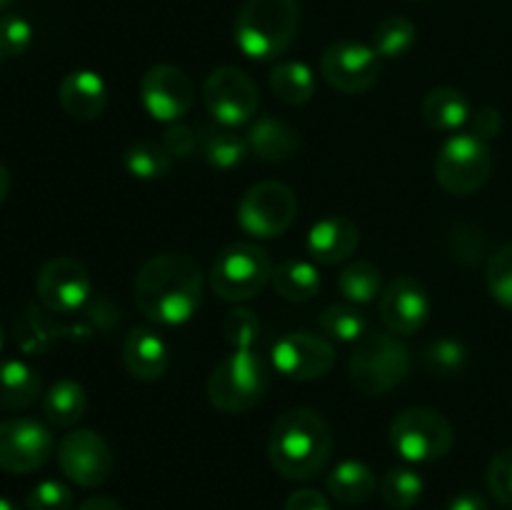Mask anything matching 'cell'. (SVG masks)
<instances>
[{"instance_id": "1", "label": "cell", "mask_w": 512, "mask_h": 510, "mask_svg": "<svg viewBox=\"0 0 512 510\" xmlns=\"http://www.w3.org/2000/svg\"><path fill=\"white\" fill-rule=\"evenodd\" d=\"M203 283V268L190 255H153L135 275V303L155 323L183 325L198 313Z\"/></svg>"}, {"instance_id": "2", "label": "cell", "mask_w": 512, "mask_h": 510, "mask_svg": "<svg viewBox=\"0 0 512 510\" xmlns=\"http://www.w3.org/2000/svg\"><path fill=\"white\" fill-rule=\"evenodd\" d=\"M333 453V430L313 408H290L273 423L268 435V458L288 480H310L328 465Z\"/></svg>"}, {"instance_id": "3", "label": "cell", "mask_w": 512, "mask_h": 510, "mask_svg": "<svg viewBox=\"0 0 512 510\" xmlns=\"http://www.w3.org/2000/svg\"><path fill=\"white\" fill-rule=\"evenodd\" d=\"M298 0H245L235 18V45L253 60H273L300 30Z\"/></svg>"}, {"instance_id": "4", "label": "cell", "mask_w": 512, "mask_h": 510, "mask_svg": "<svg viewBox=\"0 0 512 510\" xmlns=\"http://www.w3.org/2000/svg\"><path fill=\"white\" fill-rule=\"evenodd\" d=\"M270 368L253 348L233 350L210 373L205 393L213 408L223 413H245L268 395Z\"/></svg>"}, {"instance_id": "5", "label": "cell", "mask_w": 512, "mask_h": 510, "mask_svg": "<svg viewBox=\"0 0 512 510\" xmlns=\"http://www.w3.org/2000/svg\"><path fill=\"white\" fill-rule=\"evenodd\" d=\"M413 358L395 333H368L355 343L348 363L350 383L363 395H385L408 380Z\"/></svg>"}, {"instance_id": "6", "label": "cell", "mask_w": 512, "mask_h": 510, "mask_svg": "<svg viewBox=\"0 0 512 510\" xmlns=\"http://www.w3.org/2000/svg\"><path fill=\"white\" fill-rule=\"evenodd\" d=\"M273 280V263L258 243H233L215 258L210 268V288L220 300L243 303L263 293Z\"/></svg>"}, {"instance_id": "7", "label": "cell", "mask_w": 512, "mask_h": 510, "mask_svg": "<svg viewBox=\"0 0 512 510\" xmlns=\"http://www.w3.org/2000/svg\"><path fill=\"white\" fill-rule=\"evenodd\" d=\"M493 173V153L488 143L473 133H453L435 158V180L450 195H473Z\"/></svg>"}, {"instance_id": "8", "label": "cell", "mask_w": 512, "mask_h": 510, "mask_svg": "<svg viewBox=\"0 0 512 510\" xmlns=\"http://www.w3.org/2000/svg\"><path fill=\"white\" fill-rule=\"evenodd\" d=\"M390 445L408 463H435L453 448L448 418L433 408H405L390 423Z\"/></svg>"}, {"instance_id": "9", "label": "cell", "mask_w": 512, "mask_h": 510, "mask_svg": "<svg viewBox=\"0 0 512 510\" xmlns=\"http://www.w3.org/2000/svg\"><path fill=\"white\" fill-rule=\"evenodd\" d=\"M298 198L278 180H263L245 190L238 203V223L253 238H278L293 225Z\"/></svg>"}, {"instance_id": "10", "label": "cell", "mask_w": 512, "mask_h": 510, "mask_svg": "<svg viewBox=\"0 0 512 510\" xmlns=\"http://www.w3.org/2000/svg\"><path fill=\"white\" fill-rule=\"evenodd\" d=\"M203 103L220 125L238 128V125L253 123L260 105V93L255 80L245 70L223 65L205 78Z\"/></svg>"}, {"instance_id": "11", "label": "cell", "mask_w": 512, "mask_h": 510, "mask_svg": "<svg viewBox=\"0 0 512 510\" xmlns=\"http://www.w3.org/2000/svg\"><path fill=\"white\" fill-rule=\"evenodd\" d=\"M58 465L70 483L98 488L113 475L115 458L108 440L90 428L70 430L58 443Z\"/></svg>"}, {"instance_id": "12", "label": "cell", "mask_w": 512, "mask_h": 510, "mask_svg": "<svg viewBox=\"0 0 512 510\" xmlns=\"http://www.w3.org/2000/svg\"><path fill=\"white\" fill-rule=\"evenodd\" d=\"M90 273L80 260L58 255L43 263L35 278V293H38L40 305L53 315H75L88 303Z\"/></svg>"}, {"instance_id": "13", "label": "cell", "mask_w": 512, "mask_h": 510, "mask_svg": "<svg viewBox=\"0 0 512 510\" xmlns=\"http://www.w3.org/2000/svg\"><path fill=\"white\" fill-rule=\"evenodd\" d=\"M53 448V433L40 420H0V470H5V473H35L48 463Z\"/></svg>"}, {"instance_id": "14", "label": "cell", "mask_w": 512, "mask_h": 510, "mask_svg": "<svg viewBox=\"0 0 512 510\" xmlns=\"http://www.w3.org/2000/svg\"><path fill=\"white\" fill-rule=\"evenodd\" d=\"M320 75L330 88L340 90V93H365L380 78V55L365 43L338 40L325 48L323 58H320Z\"/></svg>"}, {"instance_id": "15", "label": "cell", "mask_w": 512, "mask_h": 510, "mask_svg": "<svg viewBox=\"0 0 512 510\" xmlns=\"http://www.w3.org/2000/svg\"><path fill=\"white\" fill-rule=\"evenodd\" d=\"M270 363L288 380H318L335 365V348L320 335L288 333L273 343Z\"/></svg>"}, {"instance_id": "16", "label": "cell", "mask_w": 512, "mask_h": 510, "mask_svg": "<svg viewBox=\"0 0 512 510\" xmlns=\"http://www.w3.org/2000/svg\"><path fill=\"white\" fill-rule=\"evenodd\" d=\"M140 100L155 120L178 123L193 105L195 90L185 70L160 63L145 70L140 78Z\"/></svg>"}, {"instance_id": "17", "label": "cell", "mask_w": 512, "mask_h": 510, "mask_svg": "<svg viewBox=\"0 0 512 510\" xmlns=\"http://www.w3.org/2000/svg\"><path fill=\"white\" fill-rule=\"evenodd\" d=\"M430 315V298L425 285L413 275H398L380 295V320L395 335H413Z\"/></svg>"}, {"instance_id": "18", "label": "cell", "mask_w": 512, "mask_h": 510, "mask_svg": "<svg viewBox=\"0 0 512 510\" xmlns=\"http://www.w3.org/2000/svg\"><path fill=\"white\" fill-rule=\"evenodd\" d=\"M358 243V225L345 218V215H328V218L318 220L308 230V238H305V248H308L310 258L323 265H338L348 260L358 248Z\"/></svg>"}, {"instance_id": "19", "label": "cell", "mask_w": 512, "mask_h": 510, "mask_svg": "<svg viewBox=\"0 0 512 510\" xmlns=\"http://www.w3.org/2000/svg\"><path fill=\"white\" fill-rule=\"evenodd\" d=\"M58 100L70 118L95 120L108 105V88L93 70H73L60 80Z\"/></svg>"}, {"instance_id": "20", "label": "cell", "mask_w": 512, "mask_h": 510, "mask_svg": "<svg viewBox=\"0 0 512 510\" xmlns=\"http://www.w3.org/2000/svg\"><path fill=\"white\" fill-rule=\"evenodd\" d=\"M123 363L133 378L150 383L168 373L170 350L158 333L148 328H135L123 343Z\"/></svg>"}, {"instance_id": "21", "label": "cell", "mask_w": 512, "mask_h": 510, "mask_svg": "<svg viewBox=\"0 0 512 510\" xmlns=\"http://www.w3.org/2000/svg\"><path fill=\"white\" fill-rule=\"evenodd\" d=\"M248 148L263 163H283L300 150V133L275 115H260L248 128Z\"/></svg>"}, {"instance_id": "22", "label": "cell", "mask_w": 512, "mask_h": 510, "mask_svg": "<svg viewBox=\"0 0 512 510\" xmlns=\"http://www.w3.org/2000/svg\"><path fill=\"white\" fill-rule=\"evenodd\" d=\"M325 488L338 503L363 505L375 495L378 480L363 460H340L325 478Z\"/></svg>"}, {"instance_id": "23", "label": "cell", "mask_w": 512, "mask_h": 510, "mask_svg": "<svg viewBox=\"0 0 512 510\" xmlns=\"http://www.w3.org/2000/svg\"><path fill=\"white\" fill-rule=\"evenodd\" d=\"M43 383L25 360H0V410H23L38 400Z\"/></svg>"}, {"instance_id": "24", "label": "cell", "mask_w": 512, "mask_h": 510, "mask_svg": "<svg viewBox=\"0 0 512 510\" xmlns=\"http://www.w3.org/2000/svg\"><path fill=\"white\" fill-rule=\"evenodd\" d=\"M88 413V393L73 378H63L43 395V415L53 428H73Z\"/></svg>"}, {"instance_id": "25", "label": "cell", "mask_w": 512, "mask_h": 510, "mask_svg": "<svg viewBox=\"0 0 512 510\" xmlns=\"http://www.w3.org/2000/svg\"><path fill=\"white\" fill-rule=\"evenodd\" d=\"M423 120L438 133H458L473 115L470 100L458 88H435L423 98Z\"/></svg>"}, {"instance_id": "26", "label": "cell", "mask_w": 512, "mask_h": 510, "mask_svg": "<svg viewBox=\"0 0 512 510\" xmlns=\"http://www.w3.org/2000/svg\"><path fill=\"white\" fill-rule=\"evenodd\" d=\"M273 288L275 293L290 303H305L313 300L320 290V273L310 260L288 258L273 268Z\"/></svg>"}, {"instance_id": "27", "label": "cell", "mask_w": 512, "mask_h": 510, "mask_svg": "<svg viewBox=\"0 0 512 510\" xmlns=\"http://www.w3.org/2000/svg\"><path fill=\"white\" fill-rule=\"evenodd\" d=\"M198 138L205 160L218 170L235 168L250 153L248 138L238 135L228 125H208V128H203V135H198Z\"/></svg>"}, {"instance_id": "28", "label": "cell", "mask_w": 512, "mask_h": 510, "mask_svg": "<svg viewBox=\"0 0 512 510\" xmlns=\"http://www.w3.org/2000/svg\"><path fill=\"white\" fill-rule=\"evenodd\" d=\"M270 88L285 105H305L315 95V75L305 63L283 60L270 70Z\"/></svg>"}, {"instance_id": "29", "label": "cell", "mask_w": 512, "mask_h": 510, "mask_svg": "<svg viewBox=\"0 0 512 510\" xmlns=\"http://www.w3.org/2000/svg\"><path fill=\"white\" fill-rule=\"evenodd\" d=\"M65 333L45 310L28 305L15 320V340H18L23 353H43L45 348L55 343Z\"/></svg>"}, {"instance_id": "30", "label": "cell", "mask_w": 512, "mask_h": 510, "mask_svg": "<svg viewBox=\"0 0 512 510\" xmlns=\"http://www.w3.org/2000/svg\"><path fill=\"white\" fill-rule=\"evenodd\" d=\"M383 288V273L370 260H353L338 275V290L348 303L365 305L373 303Z\"/></svg>"}, {"instance_id": "31", "label": "cell", "mask_w": 512, "mask_h": 510, "mask_svg": "<svg viewBox=\"0 0 512 510\" xmlns=\"http://www.w3.org/2000/svg\"><path fill=\"white\" fill-rule=\"evenodd\" d=\"M123 165L133 178L160 180L173 168V155L158 140H138L125 150Z\"/></svg>"}, {"instance_id": "32", "label": "cell", "mask_w": 512, "mask_h": 510, "mask_svg": "<svg viewBox=\"0 0 512 510\" xmlns=\"http://www.w3.org/2000/svg\"><path fill=\"white\" fill-rule=\"evenodd\" d=\"M418 40V28L413 20L403 18V15H390V18L380 20L378 28L373 33V48L380 58H403L410 53Z\"/></svg>"}, {"instance_id": "33", "label": "cell", "mask_w": 512, "mask_h": 510, "mask_svg": "<svg viewBox=\"0 0 512 510\" xmlns=\"http://www.w3.org/2000/svg\"><path fill=\"white\" fill-rule=\"evenodd\" d=\"M380 495L393 510H410L423 498V478L410 468H393L380 480Z\"/></svg>"}, {"instance_id": "34", "label": "cell", "mask_w": 512, "mask_h": 510, "mask_svg": "<svg viewBox=\"0 0 512 510\" xmlns=\"http://www.w3.org/2000/svg\"><path fill=\"white\" fill-rule=\"evenodd\" d=\"M320 328H323L325 335L340 340V343H358L360 338L368 335L365 333L368 330L365 315L353 303H340L325 308V313L320 315Z\"/></svg>"}, {"instance_id": "35", "label": "cell", "mask_w": 512, "mask_h": 510, "mask_svg": "<svg viewBox=\"0 0 512 510\" xmlns=\"http://www.w3.org/2000/svg\"><path fill=\"white\" fill-rule=\"evenodd\" d=\"M425 370L435 378H455L463 373L465 363H468V350L460 340L455 338H440L425 348L423 353Z\"/></svg>"}, {"instance_id": "36", "label": "cell", "mask_w": 512, "mask_h": 510, "mask_svg": "<svg viewBox=\"0 0 512 510\" xmlns=\"http://www.w3.org/2000/svg\"><path fill=\"white\" fill-rule=\"evenodd\" d=\"M485 283H488L490 295L503 308L512 310V243L503 245V248L490 255L488 270H485Z\"/></svg>"}, {"instance_id": "37", "label": "cell", "mask_w": 512, "mask_h": 510, "mask_svg": "<svg viewBox=\"0 0 512 510\" xmlns=\"http://www.w3.org/2000/svg\"><path fill=\"white\" fill-rule=\"evenodd\" d=\"M260 335V320L250 308H233L223 320L225 343L235 350H248Z\"/></svg>"}, {"instance_id": "38", "label": "cell", "mask_w": 512, "mask_h": 510, "mask_svg": "<svg viewBox=\"0 0 512 510\" xmlns=\"http://www.w3.org/2000/svg\"><path fill=\"white\" fill-rule=\"evenodd\" d=\"M488 490L498 503L512 508V448H503L490 458L488 470H485Z\"/></svg>"}, {"instance_id": "39", "label": "cell", "mask_w": 512, "mask_h": 510, "mask_svg": "<svg viewBox=\"0 0 512 510\" xmlns=\"http://www.w3.org/2000/svg\"><path fill=\"white\" fill-rule=\"evenodd\" d=\"M25 505L28 510H70L73 508V490L60 480H43L30 490Z\"/></svg>"}, {"instance_id": "40", "label": "cell", "mask_w": 512, "mask_h": 510, "mask_svg": "<svg viewBox=\"0 0 512 510\" xmlns=\"http://www.w3.org/2000/svg\"><path fill=\"white\" fill-rule=\"evenodd\" d=\"M33 43V28L20 15H5L0 18V48L3 55H23Z\"/></svg>"}, {"instance_id": "41", "label": "cell", "mask_w": 512, "mask_h": 510, "mask_svg": "<svg viewBox=\"0 0 512 510\" xmlns=\"http://www.w3.org/2000/svg\"><path fill=\"white\" fill-rule=\"evenodd\" d=\"M160 143L165 145V150H168L173 158H190V155L195 153V148L200 145V138L195 135V130L190 128V125H183V123H170L168 128H165L163 133V140Z\"/></svg>"}, {"instance_id": "42", "label": "cell", "mask_w": 512, "mask_h": 510, "mask_svg": "<svg viewBox=\"0 0 512 510\" xmlns=\"http://www.w3.org/2000/svg\"><path fill=\"white\" fill-rule=\"evenodd\" d=\"M470 133L478 135L480 140H493L498 138L500 130H503V115H500V110L490 108V105H483V108L473 110V115H470Z\"/></svg>"}, {"instance_id": "43", "label": "cell", "mask_w": 512, "mask_h": 510, "mask_svg": "<svg viewBox=\"0 0 512 510\" xmlns=\"http://www.w3.org/2000/svg\"><path fill=\"white\" fill-rule=\"evenodd\" d=\"M283 510H333V505L328 503V498L320 490L300 488L295 493H290Z\"/></svg>"}, {"instance_id": "44", "label": "cell", "mask_w": 512, "mask_h": 510, "mask_svg": "<svg viewBox=\"0 0 512 510\" xmlns=\"http://www.w3.org/2000/svg\"><path fill=\"white\" fill-rule=\"evenodd\" d=\"M448 510H490V505L480 493H460L450 500Z\"/></svg>"}, {"instance_id": "45", "label": "cell", "mask_w": 512, "mask_h": 510, "mask_svg": "<svg viewBox=\"0 0 512 510\" xmlns=\"http://www.w3.org/2000/svg\"><path fill=\"white\" fill-rule=\"evenodd\" d=\"M78 510H125V508L118 503V500L98 495V498H88L85 503H80Z\"/></svg>"}, {"instance_id": "46", "label": "cell", "mask_w": 512, "mask_h": 510, "mask_svg": "<svg viewBox=\"0 0 512 510\" xmlns=\"http://www.w3.org/2000/svg\"><path fill=\"white\" fill-rule=\"evenodd\" d=\"M8 190H10V170L5 168L3 163H0V203H3V200H5Z\"/></svg>"}, {"instance_id": "47", "label": "cell", "mask_w": 512, "mask_h": 510, "mask_svg": "<svg viewBox=\"0 0 512 510\" xmlns=\"http://www.w3.org/2000/svg\"><path fill=\"white\" fill-rule=\"evenodd\" d=\"M0 510H20L18 505L13 503V500H8V498H0Z\"/></svg>"}, {"instance_id": "48", "label": "cell", "mask_w": 512, "mask_h": 510, "mask_svg": "<svg viewBox=\"0 0 512 510\" xmlns=\"http://www.w3.org/2000/svg\"><path fill=\"white\" fill-rule=\"evenodd\" d=\"M3 348H5V330L3 325H0V353H3Z\"/></svg>"}, {"instance_id": "49", "label": "cell", "mask_w": 512, "mask_h": 510, "mask_svg": "<svg viewBox=\"0 0 512 510\" xmlns=\"http://www.w3.org/2000/svg\"><path fill=\"white\" fill-rule=\"evenodd\" d=\"M10 3H13V0H0V10H5V8H8Z\"/></svg>"}, {"instance_id": "50", "label": "cell", "mask_w": 512, "mask_h": 510, "mask_svg": "<svg viewBox=\"0 0 512 510\" xmlns=\"http://www.w3.org/2000/svg\"><path fill=\"white\" fill-rule=\"evenodd\" d=\"M0 58H3V48H0Z\"/></svg>"}]
</instances>
